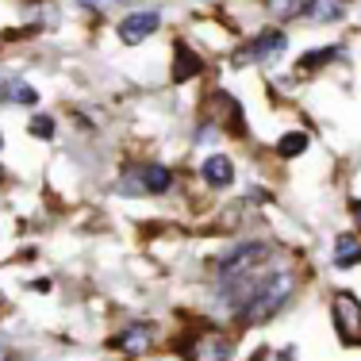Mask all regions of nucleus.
I'll list each match as a JSON object with an SVG mask.
<instances>
[{
    "instance_id": "39448f33",
    "label": "nucleus",
    "mask_w": 361,
    "mask_h": 361,
    "mask_svg": "<svg viewBox=\"0 0 361 361\" xmlns=\"http://www.w3.org/2000/svg\"><path fill=\"white\" fill-rule=\"evenodd\" d=\"M158 27H161V16L154 12V8L150 12H131L127 20H119V39H123L127 47H139V42L150 39Z\"/></svg>"
},
{
    "instance_id": "f03ea898",
    "label": "nucleus",
    "mask_w": 361,
    "mask_h": 361,
    "mask_svg": "<svg viewBox=\"0 0 361 361\" xmlns=\"http://www.w3.org/2000/svg\"><path fill=\"white\" fill-rule=\"evenodd\" d=\"M269 257H273V246L269 243H243V246H235L227 257H219L216 273H219V281H235V277H243V273L265 269V265H269Z\"/></svg>"
},
{
    "instance_id": "423d86ee",
    "label": "nucleus",
    "mask_w": 361,
    "mask_h": 361,
    "mask_svg": "<svg viewBox=\"0 0 361 361\" xmlns=\"http://www.w3.org/2000/svg\"><path fill=\"white\" fill-rule=\"evenodd\" d=\"M185 357L188 361H231V342L223 334H200L196 342H188Z\"/></svg>"
},
{
    "instance_id": "9d476101",
    "label": "nucleus",
    "mask_w": 361,
    "mask_h": 361,
    "mask_svg": "<svg viewBox=\"0 0 361 361\" xmlns=\"http://www.w3.org/2000/svg\"><path fill=\"white\" fill-rule=\"evenodd\" d=\"M0 100H4V104H35L39 100V92L31 89L27 81H16V77H0Z\"/></svg>"
},
{
    "instance_id": "20e7f679",
    "label": "nucleus",
    "mask_w": 361,
    "mask_h": 361,
    "mask_svg": "<svg viewBox=\"0 0 361 361\" xmlns=\"http://www.w3.org/2000/svg\"><path fill=\"white\" fill-rule=\"evenodd\" d=\"M288 47V35L285 31H262L254 42H246L243 50L235 54L238 66H254V62H273V58H281Z\"/></svg>"
},
{
    "instance_id": "f8f14e48",
    "label": "nucleus",
    "mask_w": 361,
    "mask_h": 361,
    "mask_svg": "<svg viewBox=\"0 0 361 361\" xmlns=\"http://www.w3.org/2000/svg\"><path fill=\"white\" fill-rule=\"evenodd\" d=\"M307 4H312V0H269V16L273 20H296V16H304L307 12Z\"/></svg>"
},
{
    "instance_id": "7ed1b4c3",
    "label": "nucleus",
    "mask_w": 361,
    "mask_h": 361,
    "mask_svg": "<svg viewBox=\"0 0 361 361\" xmlns=\"http://www.w3.org/2000/svg\"><path fill=\"white\" fill-rule=\"evenodd\" d=\"M331 319H334V331H338L342 346H361V300L354 292H334Z\"/></svg>"
},
{
    "instance_id": "ddd939ff",
    "label": "nucleus",
    "mask_w": 361,
    "mask_h": 361,
    "mask_svg": "<svg viewBox=\"0 0 361 361\" xmlns=\"http://www.w3.org/2000/svg\"><path fill=\"white\" fill-rule=\"evenodd\" d=\"M169 169L166 166H158V161H154V166H142V188H150V192H169Z\"/></svg>"
},
{
    "instance_id": "aec40b11",
    "label": "nucleus",
    "mask_w": 361,
    "mask_h": 361,
    "mask_svg": "<svg viewBox=\"0 0 361 361\" xmlns=\"http://www.w3.org/2000/svg\"><path fill=\"white\" fill-rule=\"evenodd\" d=\"M0 146H4V139H0Z\"/></svg>"
},
{
    "instance_id": "dca6fc26",
    "label": "nucleus",
    "mask_w": 361,
    "mask_h": 361,
    "mask_svg": "<svg viewBox=\"0 0 361 361\" xmlns=\"http://www.w3.org/2000/svg\"><path fill=\"white\" fill-rule=\"evenodd\" d=\"M334 54H338L334 47H323V50H312V54H304V58H300V73H304V70H319L323 62H334Z\"/></svg>"
},
{
    "instance_id": "f3484780",
    "label": "nucleus",
    "mask_w": 361,
    "mask_h": 361,
    "mask_svg": "<svg viewBox=\"0 0 361 361\" xmlns=\"http://www.w3.org/2000/svg\"><path fill=\"white\" fill-rule=\"evenodd\" d=\"M31 135H35V139H54V119L35 116V119H31Z\"/></svg>"
},
{
    "instance_id": "a211bd4d",
    "label": "nucleus",
    "mask_w": 361,
    "mask_h": 361,
    "mask_svg": "<svg viewBox=\"0 0 361 361\" xmlns=\"http://www.w3.org/2000/svg\"><path fill=\"white\" fill-rule=\"evenodd\" d=\"M77 4H85V8H97V12H104V8H116L119 0H77Z\"/></svg>"
},
{
    "instance_id": "2eb2a0df",
    "label": "nucleus",
    "mask_w": 361,
    "mask_h": 361,
    "mask_svg": "<svg viewBox=\"0 0 361 361\" xmlns=\"http://www.w3.org/2000/svg\"><path fill=\"white\" fill-rule=\"evenodd\" d=\"M312 146V139H307L304 131H288V135H281V142H277V154L281 158H300V154Z\"/></svg>"
},
{
    "instance_id": "1a4fd4ad",
    "label": "nucleus",
    "mask_w": 361,
    "mask_h": 361,
    "mask_svg": "<svg viewBox=\"0 0 361 361\" xmlns=\"http://www.w3.org/2000/svg\"><path fill=\"white\" fill-rule=\"evenodd\" d=\"M116 346L123 350V354H142V350H150V326L146 323L123 326V331L116 334Z\"/></svg>"
},
{
    "instance_id": "f257e3e1",
    "label": "nucleus",
    "mask_w": 361,
    "mask_h": 361,
    "mask_svg": "<svg viewBox=\"0 0 361 361\" xmlns=\"http://www.w3.org/2000/svg\"><path fill=\"white\" fill-rule=\"evenodd\" d=\"M296 292V281H292V273H277V277H265V285L257 288V296L250 300V304L238 312V323L243 326H257L265 319H273V315L281 312V307L288 304V296Z\"/></svg>"
},
{
    "instance_id": "4468645a",
    "label": "nucleus",
    "mask_w": 361,
    "mask_h": 361,
    "mask_svg": "<svg viewBox=\"0 0 361 361\" xmlns=\"http://www.w3.org/2000/svg\"><path fill=\"white\" fill-rule=\"evenodd\" d=\"M338 16H342V0H312L307 4V20H315V23H331Z\"/></svg>"
},
{
    "instance_id": "6e6552de",
    "label": "nucleus",
    "mask_w": 361,
    "mask_h": 361,
    "mask_svg": "<svg viewBox=\"0 0 361 361\" xmlns=\"http://www.w3.org/2000/svg\"><path fill=\"white\" fill-rule=\"evenodd\" d=\"M204 180H208L212 188H227L231 180H235V166H231L227 154H212V158H204Z\"/></svg>"
},
{
    "instance_id": "0eeeda50",
    "label": "nucleus",
    "mask_w": 361,
    "mask_h": 361,
    "mask_svg": "<svg viewBox=\"0 0 361 361\" xmlns=\"http://www.w3.org/2000/svg\"><path fill=\"white\" fill-rule=\"evenodd\" d=\"M334 269H354L361 262V238L357 235H338L334 238V250H331Z\"/></svg>"
},
{
    "instance_id": "6ab92c4d",
    "label": "nucleus",
    "mask_w": 361,
    "mask_h": 361,
    "mask_svg": "<svg viewBox=\"0 0 361 361\" xmlns=\"http://www.w3.org/2000/svg\"><path fill=\"white\" fill-rule=\"evenodd\" d=\"M354 219L361 223V200H354Z\"/></svg>"
},
{
    "instance_id": "9b49d317",
    "label": "nucleus",
    "mask_w": 361,
    "mask_h": 361,
    "mask_svg": "<svg viewBox=\"0 0 361 361\" xmlns=\"http://www.w3.org/2000/svg\"><path fill=\"white\" fill-rule=\"evenodd\" d=\"M196 73H200V58H196L188 47H177V54H173V81H192Z\"/></svg>"
}]
</instances>
